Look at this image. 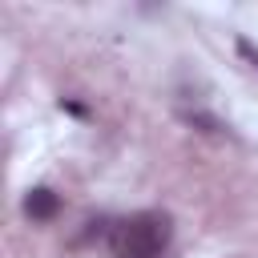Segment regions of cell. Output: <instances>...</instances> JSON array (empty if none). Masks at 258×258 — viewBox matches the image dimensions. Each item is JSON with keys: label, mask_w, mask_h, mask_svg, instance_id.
I'll return each instance as SVG.
<instances>
[{"label": "cell", "mask_w": 258, "mask_h": 258, "mask_svg": "<svg viewBox=\"0 0 258 258\" xmlns=\"http://www.w3.org/2000/svg\"><path fill=\"white\" fill-rule=\"evenodd\" d=\"M56 210H60V198H56L48 185L28 189V198H24V214H28L32 222H48V218H56Z\"/></svg>", "instance_id": "obj_2"}, {"label": "cell", "mask_w": 258, "mask_h": 258, "mask_svg": "<svg viewBox=\"0 0 258 258\" xmlns=\"http://www.w3.org/2000/svg\"><path fill=\"white\" fill-rule=\"evenodd\" d=\"M238 52H242V56H246V60H250V64L258 69V48H254L250 40H238Z\"/></svg>", "instance_id": "obj_3"}, {"label": "cell", "mask_w": 258, "mask_h": 258, "mask_svg": "<svg viewBox=\"0 0 258 258\" xmlns=\"http://www.w3.org/2000/svg\"><path fill=\"white\" fill-rule=\"evenodd\" d=\"M169 238H173V222L165 214L145 210V214H129L113 226L109 250L117 258H157L169 246Z\"/></svg>", "instance_id": "obj_1"}]
</instances>
